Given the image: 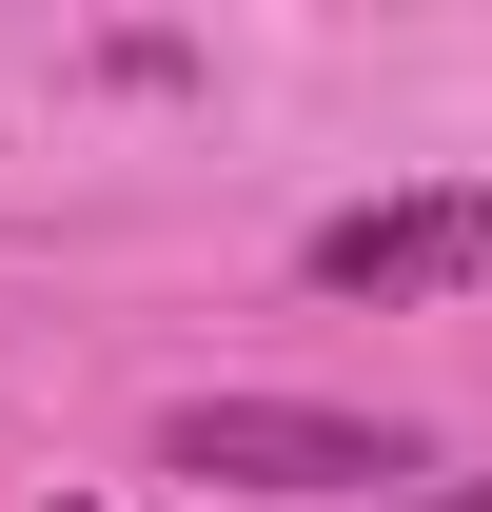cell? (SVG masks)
Wrapping results in <instances>:
<instances>
[{
  "instance_id": "cell-1",
  "label": "cell",
  "mask_w": 492,
  "mask_h": 512,
  "mask_svg": "<svg viewBox=\"0 0 492 512\" xmlns=\"http://www.w3.org/2000/svg\"><path fill=\"white\" fill-rule=\"evenodd\" d=\"M158 473H197V493H394L433 453L394 414H335V394H178L158 414Z\"/></svg>"
},
{
  "instance_id": "cell-2",
  "label": "cell",
  "mask_w": 492,
  "mask_h": 512,
  "mask_svg": "<svg viewBox=\"0 0 492 512\" xmlns=\"http://www.w3.org/2000/svg\"><path fill=\"white\" fill-rule=\"evenodd\" d=\"M296 276H315V296H355V316H394V296H492V178H433V197H355V217H315Z\"/></svg>"
},
{
  "instance_id": "cell-3",
  "label": "cell",
  "mask_w": 492,
  "mask_h": 512,
  "mask_svg": "<svg viewBox=\"0 0 492 512\" xmlns=\"http://www.w3.org/2000/svg\"><path fill=\"white\" fill-rule=\"evenodd\" d=\"M414 512H492V473H473V493H414Z\"/></svg>"
},
{
  "instance_id": "cell-4",
  "label": "cell",
  "mask_w": 492,
  "mask_h": 512,
  "mask_svg": "<svg viewBox=\"0 0 492 512\" xmlns=\"http://www.w3.org/2000/svg\"><path fill=\"white\" fill-rule=\"evenodd\" d=\"M60 512H99V493H60Z\"/></svg>"
}]
</instances>
